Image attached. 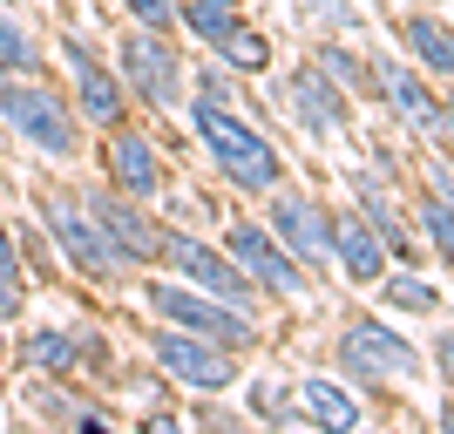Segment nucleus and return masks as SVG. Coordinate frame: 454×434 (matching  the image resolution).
<instances>
[{"label":"nucleus","mask_w":454,"mask_h":434,"mask_svg":"<svg viewBox=\"0 0 454 434\" xmlns=\"http://www.w3.org/2000/svg\"><path fill=\"white\" fill-rule=\"evenodd\" d=\"M156 258H170L190 285H204L210 299H224V305H238V312H251V305H245V299H251V279L238 272V264H224L210 245H190V238H163V251H156Z\"/></svg>","instance_id":"8"},{"label":"nucleus","mask_w":454,"mask_h":434,"mask_svg":"<svg viewBox=\"0 0 454 434\" xmlns=\"http://www.w3.org/2000/svg\"><path fill=\"white\" fill-rule=\"evenodd\" d=\"M20 312V279H0V326Z\"/></svg>","instance_id":"28"},{"label":"nucleus","mask_w":454,"mask_h":434,"mask_svg":"<svg viewBox=\"0 0 454 434\" xmlns=\"http://www.w3.org/2000/svg\"><path fill=\"white\" fill-rule=\"evenodd\" d=\"M41 217L55 231V245L68 251V264H82L89 279H115V272H122L115 245L102 238V225H95V210H82L75 197H41Z\"/></svg>","instance_id":"4"},{"label":"nucleus","mask_w":454,"mask_h":434,"mask_svg":"<svg viewBox=\"0 0 454 434\" xmlns=\"http://www.w3.org/2000/svg\"><path fill=\"white\" fill-rule=\"evenodd\" d=\"M217 48H224V61H231V68H265V61H271V48H265L258 35H251V28H231V35L217 41Z\"/></svg>","instance_id":"21"},{"label":"nucleus","mask_w":454,"mask_h":434,"mask_svg":"<svg viewBox=\"0 0 454 434\" xmlns=\"http://www.w3.org/2000/svg\"><path fill=\"white\" fill-rule=\"evenodd\" d=\"M122 82H129L143 102H156V109H176V95H184V68H176V48L156 28H143V35L122 41Z\"/></svg>","instance_id":"6"},{"label":"nucleus","mask_w":454,"mask_h":434,"mask_svg":"<svg viewBox=\"0 0 454 434\" xmlns=\"http://www.w3.org/2000/svg\"><path fill=\"white\" fill-rule=\"evenodd\" d=\"M95 225H102V238L115 245V258L122 264H150L156 251H163V238H156V225L136 210V197H122V190H109V197H89Z\"/></svg>","instance_id":"9"},{"label":"nucleus","mask_w":454,"mask_h":434,"mask_svg":"<svg viewBox=\"0 0 454 434\" xmlns=\"http://www.w3.org/2000/svg\"><path fill=\"white\" fill-rule=\"evenodd\" d=\"M0 61H7V68H35V41H27V28H20L7 7H0Z\"/></svg>","instance_id":"22"},{"label":"nucleus","mask_w":454,"mask_h":434,"mask_svg":"<svg viewBox=\"0 0 454 434\" xmlns=\"http://www.w3.org/2000/svg\"><path fill=\"white\" fill-rule=\"evenodd\" d=\"M150 305L163 320H176L184 333H204L217 346H251V312H238L224 299H197V292H176V285H150Z\"/></svg>","instance_id":"5"},{"label":"nucleus","mask_w":454,"mask_h":434,"mask_svg":"<svg viewBox=\"0 0 454 434\" xmlns=\"http://www.w3.org/2000/svg\"><path fill=\"white\" fill-rule=\"evenodd\" d=\"M231 258H238V272H245L251 285H265V292H278V299H299V292H305L299 264L285 258L258 225H231Z\"/></svg>","instance_id":"10"},{"label":"nucleus","mask_w":454,"mask_h":434,"mask_svg":"<svg viewBox=\"0 0 454 434\" xmlns=\"http://www.w3.org/2000/svg\"><path fill=\"white\" fill-rule=\"evenodd\" d=\"M340 359H346V374H360V380H414L420 374V353L400 340L387 320L346 326L340 333Z\"/></svg>","instance_id":"3"},{"label":"nucleus","mask_w":454,"mask_h":434,"mask_svg":"<svg viewBox=\"0 0 454 434\" xmlns=\"http://www.w3.org/2000/svg\"><path fill=\"white\" fill-rule=\"evenodd\" d=\"M271 225H278V238L299 251V258L333 264V231H325V217H319L312 197H278V204H271Z\"/></svg>","instance_id":"12"},{"label":"nucleus","mask_w":454,"mask_h":434,"mask_svg":"<svg viewBox=\"0 0 454 434\" xmlns=\"http://www.w3.org/2000/svg\"><path fill=\"white\" fill-rule=\"evenodd\" d=\"M27 374H75L82 367V333H27L20 340Z\"/></svg>","instance_id":"18"},{"label":"nucleus","mask_w":454,"mask_h":434,"mask_svg":"<svg viewBox=\"0 0 454 434\" xmlns=\"http://www.w3.org/2000/svg\"><path fill=\"white\" fill-rule=\"evenodd\" d=\"M61 55H68V75H75L82 115H89V122H102V130H115V122H122V82H115L109 68L82 48V41H61Z\"/></svg>","instance_id":"11"},{"label":"nucleus","mask_w":454,"mask_h":434,"mask_svg":"<svg viewBox=\"0 0 454 434\" xmlns=\"http://www.w3.org/2000/svg\"><path fill=\"white\" fill-rule=\"evenodd\" d=\"M448 122H454V95H448Z\"/></svg>","instance_id":"32"},{"label":"nucleus","mask_w":454,"mask_h":434,"mask_svg":"<svg viewBox=\"0 0 454 434\" xmlns=\"http://www.w3.org/2000/svg\"><path fill=\"white\" fill-rule=\"evenodd\" d=\"M0 279H20V251H14V238L0 231Z\"/></svg>","instance_id":"29"},{"label":"nucleus","mask_w":454,"mask_h":434,"mask_svg":"<svg viewBox=\"0 0 454 434\" xmlns=\"http://www.w3.org/2000/svg\"><path fill=\"white\" fill-rule=\"evenodd\" d=\"M109 177H115L122 197H156V190H163V163H156V150L143 143V136H129V130L109 136Z\"/></svg>","instance_id":"13"},{"label":"nucleus","mask_w":454,"mask_h":434,"mask_svg":"<svg viewBox=\"0 0 454 434\" xmlns=\"http://www.w3.org/2000/svg\"><path fill=\"white\" fill-rule=\"evenodd\" d=\"M184 20L204 41H224L231 28H238V0H184Z\"/></svg>","instance_id":"20"},{"label":"nucleus","mask_w":454,"mask_h":434,"mask_svg":"<svg viewBox=\"0 0 454 434\" xmlns=\"http://www.w3.org/2000/svg\"><path fill=\"white\" fill-rule=\"evenodd\" d=\"M333 258H340L346 279H360V285H373L380 272H387V245H380V231L366 225V217H353V210L333 225Z\"/></svg>","instance_id":"14"},{"label":"nucleus","mask_w":454,"mask_h":434,"mask_svg":"<svg viewBox=\"0 0 454 434\" xmlns=\"http://www.w3.org/2000/svg\"><path fill=\"white\" fill-rule=\"evenodd\" d=\"M285 102H292V115H299L305 130H319V136L346 130V95H340V89H325L312 68H299V75L285 82Z\"/></svg>","instance_id":"16"},{"label":"nucleus","mask_w":454,"mask_h":434,"mask_svg":"<svg viewBox=\"0 0 454 434\" xmlns=\"http://www.w3.org/2000/svg\"><path fill=\"white\" fill-rule=\"evenodd\" d=\"M434 367H441V380L454 387V333H441V340H434Z\"/></svg>","instance_id":"27"},{"label":"nucleus","mask_w":454,"mask_h":434,"mask_svg":"<svg viewBox=\"0 0 454 434\" xmlns=\"http://www.w3.org/2000/svg\"><path fill=\"white\" fill-rule=\"evenodd\" d=\"M156 367L170 380H184V387H197V394H224L231 387V359L217 340H204V333H156Z\"/></svg>","instance_id":"7"},{"label":"nucleus","mask_w":454,"mask_h":434,"mask_svg":"<svg viewBox=\"0 0 454 434\" xmlns=\"http://www.w3.org/2000/svg\"><path fill=\"white\" fill-rule=\"evenodd\" d=\"M373 89L387 95V109H394L400 122H414V130H441V109H434V95L420 89V82L407 75V68H400L394 55H387V61H373Z\"/></svg>","instance_id":"15"},{"label":"nucleus","mask_w":454,"mask_h":434,"mask_svg":"<svg viewBox=\"0 0 454 434\" xmlns=\"http://www.w3.org/2000/svg\"><path fill=\"white\" fill-rule=\"evenodd\" d=\"M319 61H325V75L340 82V95H353V89H360V82H366V75H360V61L346 55V48H325V55H319Z\"/></svg>","instance_id":"25"},{"label":"nucleus","mask_w":454,"mask_h":434,"mask_svg":"<svg viewBox=\"0 0 454 434\" xmlns=\"http://www.w3.org/2000/svg\"><path fill=\"white\" fill-rule=\"evenodd\" d=\"M7 82H14V68H7V61H0V89H7Z\"/></svg>","instance_id":"30"},{"label":"nucleus","mask_w":454,"mask_h":434,"mask_svg":"<svg viewBox=\"0 0 454 434\" xmlns=\"http://www.w3.org/2000/svg\"><path fill=\"white\" fill-rule=\"evenodd\" d=\"M299 407L319 428H360V400L346 394V387H333V380H299Z\"/></svg>","instance_id":"17"},{"label":"nucleus","mask_w":454,"mask_h":434,"mask_svg":"<svg viewBox=\"0 0 454 434\" xmlns=\"http://www.w3.org/2000/svg\"><path fill=\"white\" fill-rule=\"evenodd\" d=\"M122 7H129V14L143 20V28H170V20H176V7H170V0H122Z\"/></svg>","instance_id":"26"},{"label":"nucleus","mask_w":454,"mask_h":434,"mask_svg":"<svg viewBox=\"0 0 454 434\" xmlns=\"http://www.w3.org/2000/svg\"><path fill=\"white\" fill-rule=\"evenodd\" d=\"M441 428H454V407H448V414H441Z\"/></svg>","instance_id":"31"},{"label":"nucleus","mask_w":454,"mask_h":434,"mask_svg":"<svg viewBox=\"0 0 454 434\" xmlns=\"http://www.w3.org/2000/svg\"><path fill=\"white\" fill-rule=\"evenodd\" d=\"M0 115L14 122L20 143H35L41 156H75V150H82L75 109H68L61 95L35 89V82H7V89H0Z\"/></svg>","instance_id":"2"},{"label":"nucleus","mask_w":454,"mask_h":434,"mask_svg":"<svg viewBox=\"0 0 454 434\" xmlns=\"http://www.w3.org/2000/svg\"><path fill=\"white\" fill-rule=\"evenodd\" d=\"M387 299H394V305H414V312H434V285L414 279V272H400V279H387Z\"/></svg>","instance_id":"24"},{"label":"nucleus","mask_w":454,"mask_h":434,"mask_svg":"<svg viewBox=\"0 0 454 434\" xmlns=\"http://www.w3.org/2000/svg\"><path fill=\"white\" fill-rule=\"evenodd\" d=\"M400 41L414 48L420 68H441V75H454V35L441 28L434 14H414V20H400Z\"/></svg>","instance_id":"19"},{"label":"nucleus","mask_w":454,"mask_h":434,"mask_svg":"<svg viewBox=\"0 0 454 434\" xmlns=\"http://www.w3.org/2000/svg\"><path fill=\"white\" fill-rule=\"evenodd\" d=\"M420 225L434 231V245H441V258L454 264V204H448V197H427V204H420Z\"/></svg>","instance_id":"23"},{"label":"nucleus","mask_w":454,"mask_h":434,"mask_svg":"<svg viewBox=\"0 0 454 434\" xmlns=\"http://www.w3.org/2000/svg\"><path fill=\"white\" fill-rule=\"evenodd\" d=\"M190 122H197V136H204V150L217 156V170L231 177V184H245V190H278V150H271L258 130H245V115H231L217 109V102H197L190 109Z\"/></svg>","instance_id":"1"}]
</instances>
